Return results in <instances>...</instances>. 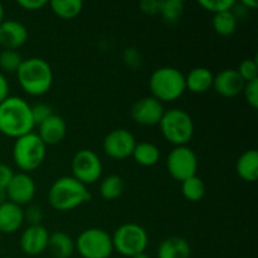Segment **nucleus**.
<instances>
[{"label":"nucleus","instance_id":"cd10ccee","mask_svg":"<svg viewBox=\"0 0 258 258\" xmlns=\"http://www.w3.org/2000/svg\"><path fill=\"white\" fill-rule=\"evenodd\" d=\"M184 13V3L181 0H163L160 4V12L163 20L168 24L176 23Z\"/></svg>","mask_w":258,"mask_h":258},{"label":"nucleus","instance_id":"bb28decb","mask_svg":"<svg viewBox=\"0 0 258 258\" xmlns=\"http://www.w3.org/2000/svg\"><path fill=\"white\" fill-rule=\"evenodd\" d=\"M206 183L202 178L194 175L181 181V193L189 202H199L206 196Z\"/></svg>","mask_w":258,"mask_h":258},{"label":"nucleus","instance_id":"f704fd0d","mask_svg":"<svg viewBox=\"0 0 258 258\" xmlns=\"http://www.w3.org/2000/svg\"><path fill=\"white\" fill-rule=\"evenodd\" d=\"M160 4L161 2H158V0H143L139 4V7H140V10L144 14L156 15L160 12Z\"/></svg>","mask_w":258,"mask_h":258},{"label":"nucleus","instance_id":"6e6552de","mask_svg":"<svg viewBox=\"0 0 258 258\" xmlns=\"http://www.w3.org/2000/svg\"><path fill=\"white\" fill-rule=\"evenodd\" d=\"M76 251L82 258H110L113 253L112 238L102 228H87L75 241Z\"/></svg>","mask_w":258,"mask_h":258},{"label":"nucleus","instance_id":"1a4fd4ad","mask_svg":"<svg viewBox=\"0 0 258 258\" xmlns=\"http://www.w3.org/2000/svg\"><path fill=\"white\" fill-rule=\"evenodd\" d=\"M102 161L91 149H81L71 161L72 176L86 186L95 184L102 175Z\"/></svg>","mask_w":258,"mask_h":258},{"label":"nucleus","instance_id":"58836bf2","mask_svg":"<svg viewBox=\"0 0 258 258\" xmlns=\"http://www.w3.org/2000/svg\"><path fill=\"white\" fill-rule=\"evenodd\" d=\"M9 91H10L9 82H8L4 73L0 72V103L9 97Z\"/></svg>","mask_w":258,"mask_h":258},{"label":"nucleus","instance_id":"c9c22d12","mask_svg":"<svg viewBox=\"0 0 258 258\" xmlns=\"http://www.w3.org/2000/svg\"><path fill=\"white\" fill-rule=\"evenodd\" d=\"M14 174L15 173L9 165H7L4 163H0V188H7Z\"/></svg>","mask_w":258,"mask_h":258},{"label":"nucleus","instance_id":"e433bc0d","mask_svg":"<svg viewBox=\"0 0 258 258\" xmlns=\"http://www.w3.org/2000/svg\"><path fill=\"white\" fill-rule=\"evenodd\" d=\"M47 4V0H19L18 2V5L24 10H39Z\"/></svg>","mask_w":258,"mask_h":258},{"label":"nucleus","instance_id":"9b49d317","mask_svg":"<svg viewBox=\"0 0 258 258\" xmlns=\"http://www.w3.org/2000/svg\"><path fill=\"white\" fill-rule=\"evenodd\" d=\"M136 139L126 128H116L110 131L103 139L102 149L106 155L115 160H123L133 155L136 146Z\"/></svg>","mask_w":258,"mask_h":258},{"label":"nucleus","instance_id":"9d476101","mask_svg":"<svg viewBox=\"0 0 258 258\" xmlns=\"http://www.w3.org/2000/svg\"><path fill=\"white\" fill-rule=\"evenodd\" d=\"M166 168L171 178L176 181H184L197 175L198 156L188 145L175 146L166 158Z\"/></svg>","mask_w":258,"mask_h":258},{"label":"nucleus","instance_id":"f03ea898","mask_svg":"<svg viewBox=\"0 0 258 258\" xmlns=\"http://www.w3.org/2000/svg\"><path fill=\"white\" fill-rule=\"evenodd\" d=\"M17 78L20 88L27 95L39 97L50 90L53 83V71L49 63L40 57L23 59Z\"/></svg>","mask_w":258,"mask_h":258},{"label":"nucleus","instance_id":"dca6fc26","mask_svg":"<svg viewBox=\"0 0 258 258\" xmlns=\"http://www.w3.org/2000/svg\"><path fill=\"white\" fill-rule=\"evenodd\" d=\"M28 40V29L15 19H4L0 24V45L4 49L17 50Z\"/></svg>","mask_w":258,"mask_h":258},{"label":"nucleus","instance_id":"0eeeda50","mask_svg":"<svg viewBox=\"0 0 258 258\" xmlns=\"http://www.w3.org/2000/svg\"><path fill=\"white\" fill-rule=\"evenodd\" d=\"M112 238L113 251L123 257H134L144 253L148 248L149 236L144 227L138 223H125L118 227Z\"/></svg>","mask_w":258,"mask_h":258},{"label":"nucleus","instance_id":"20e7f679","mask_svg":"<svg viewBox=\"0 0 258 258\" xmlns=\"http://www.w3.org/2000/svg\"><path fill=\"white\" fill-rule=\"evenodd\" d=\"M149 87L151 96L161 103L173 102L186 91L185 76L175 67H160L151 73Z\"/></svg>","mask_w":258,"mask_h":258},{"label":"nucleus","instance_id":"39448f33","mask_svg":"<svg viewBox=\"0 0 258 258\" xmlns=\"http://www.w3.org/2000/svg\"><path fill=\"white\" fill-rule=\"evenodd\" d=\"M13 161L22 173L29 174L39 168L47 156V146L35 133L15 139L12 150Z\"/></svg>","mask_w":258,"mask_h":258},{"label":"nucleus","instance_id":"4c0bfd02","mask_svg":"<svg viewBox=\"0 0 258 258\" xmlns=\"http://www.w3.org/2000/svg\"><path fill=\"white\" fill-rule=\"evenodd\" d=\"M123 57H125V62L130 67H136L140 63V54L136 49H126Z\"/></svg>","mask_w":258,"mask_h":258},{"label":"nucleus","instance_id":"c03bdc74","mask_svg":"<svg viewBox=\"0 0 258 258\" xmlns=\"http://www.w3.org/2000/svg\"><path fill=\"white\" fill-rule=\"evenodd\" d=\"M0 136H2V135H0Z\"/></svg>","mask_w":258,"mask_h":258},{"label":"nucleus","instance_id":"b1692460","mask_svg":"<svg viewBox=\"0 0 258 258\" xmlns=\"http://www.w3.org/2000/svg\"><path fill=\"white\" fill-rule=\"evenodd\" d=\"M49 5L57 17L66 20L75 19L83 9V3L81 0H52Z\"/></svg>","mask_w":258,"mask_h":258},{"label":"nucleus","instance_id":"423d86ee","mask_svg":"<svg viewBox=\"0 0 258 258\" xmlns=\"http://www.w3.org/2000/svg\"><path fill=\"white\" fill-rule=\"evenodd\" d=\"M164 139L175 146L186 145L194 135V122L186 111L171 108L164 112L159 122Z\"/></svg>","mask_w":258,"mask_h":258},{"label":"nucleus","instance_id":"72a5a7b5","mask_svg":"<svg viewBox=\"0 0 258 258\" xmlns=\"http://www.w3.org/2000/svg\"><path fill=\"white\" fill-rule=\"evenodd\" d=\"M24 221L29 226H39L43 221V209L39 206H29L24 211Z\"/></svg>","mask_w":258,"mask_h":258},{"label":"nucleus","instance_id":"412c9836","mask_svg":"<svg viewBox=\"0 0 258 258\" xmlns=\"http://www.w3.org/2000/svg\"><path fill=\"white\" fill-rule=\"evenodd\" d=\"M48 249L53 258H71L76 252L75 239L66 232L57 231L49 234Z\"/></svg>","mask_w":258,"mask_h":258},{"label":"nucleus","instance_id":"a878e982","mask_svg":"<svg viewBox=\"0 0 258 258\" xmlns=\"http://www.w3.org/2000/svg\"><path fill=\"white\" fill-rule=\"evenodd\" d=\"M237 22H238V18L233 14L232 10L218 13L213 17V29L217 34L222 37H228L236 32Z\"/></svg>","mask_w":258,"mask_h":258},{"label":"nucleus","instance_id":"ea45409f","mask_svg":"<svg viewBox=\"0 0 258 258\" xmlns=\"http://www.w3.org/2000/svg\"><path fill=\"white\" fill-rule=\"evenodd\" d=\"M241 4L248 10L249 9H256V8L258 7V3L254 2V0H242Z\"/></svg>","mask_w":258,"mask_h":258},{"label":"nucleus","instance_id":"f3484780","mask_svg":"<svg viewBox=\"0 0 258 258\" xmlns=\"http://www.w3.org/2000/svg\"><path fill=\"white\" fill-rule=\"evenodd\" d=\"M37 135L45 146L58 145L67 135V123L62 116L53 113L38 125Z\"/></svg>","mask_w":258,"mask_h":258},{"label":"nucleus","instance_id":"2f4dec72","mask_svg":"<svg viewBox=\"0 0 258 258\" xmlns=\"http://www.w3.org/2000/svg\"><path fill=\"white\" fill-rule=\"evenodd\" d=\"M30 111H32V117H33V121H34L35 126L42 123L43 121L47 120L49 116H52L53 113H54L53 112V108L50 107L48 103H44V102H39L30 106Z\"/></svg>","mask_w":258,"mask_h":258},{"label":"nucleus","instance_id":"5701e85b","mask_svg":"<svg viewBox=\"0 0 258 258\" xmlns=\"http://www.w3.org/2000/svg\"><path fill=\"white\" fill-rule=\"evenodd\" d=\"M131 156L135 159L139 165L150 168V166L156 165L160 160V149L155 144L143 141V143L136 144Z\"/></svg>","mask_w":258,"mask_h":258},{"label":"nucleus","instance_id":"c756f323","mask_svg":"<svg viewBox=\"0 0 258 258\" xmlns=\"http://www.w3.org/2000/svg\"><path fill=\"white\" fill-rule=\"evenodd\" d=\"M198 4L208 12L218 14V13L229 12L233 9L236 2L234 0H201Z\"/></svg>","mask_w":258,"mask_h":258},{"label":"nucleus","instance_id":"a19ab883","mask_svg":"<svg viewBox=\"0 0 258 258\" xmlns=\"http://www.w3.org/2000/svg\"><path fill=\"white\" fill-rule=\"evenodd\" d=\"M8 201V197H7V190L4 188H0V204L5 203Z\"/></svg>","mask_w":258,"mask_h":258},{"label":"nucleus","instance_id":"f8f14e48","mask_svg":"<svg viewBox=\"0 0 258 258\" xmlns=\"http://www.w3.org/2000/svg\"><path fill=\"white\" fill-rule=\"evenodd\" d=\"M164 112L165 108L160 101L153 96H146L134 103L131 108V117L138 125L155 126L159 125Z\"/></svg>","mask_w":258,"mask_h":258},{"label":"nucleus","instance_id":"37998d69","mask_svg":"<svg viewBox=\"0 0 258 258\" xmlns=\"http://www.w3.org/2000/svg\"><path fill=\"white\" fill-rule=\"evenodd\" d=\"M131 258H151V257L149 256V254H146L145 252H144V253L136 254V256H134V257H131Z\"/></svg>","mask_w":258,"mask_h":258},{"label":"nucleus","instance_id":"aec40b11","mask_svg":"<svg viewBox=\"0 0 258 258\" xmlns=\"http://www.w3.org/2000/svg\"><path fill=\"white\" fill-rule=\"evenodd\" d=\"M214 75L207 67H196L185 76V87L193 93H204L213 87Z\"/></svg>","mask_w":258,"mask_h":258},{"label":"nucleus","instance_id":"79ce46f5","mask_svg":"<svg viewBox=\"0 0 258 258\" xmlns=\"http://www.w3.org/2000/svg\"><path fill=\"white\" fill-rule=\"evenodd\" d=\"M5 10H4V7H3V4L0 3V24L3 23V20L5 19Z\"/></svg>","mask_w":258,"mask_h":258},{"label":"nucleus","instance_id":"7c9ffc66","mask_svg":"<svg viewBox=\"0 0 258 258\" xmlns=\"http://www.w3.org/2000/svg\"><path fill=\"white\" fill-rule=\"evenodd\" d=\"M238 75L241 76L242 80L244 82H249V81L257 80L258 78V63L257 58L253 59H244L242 60L241 64H239L238 70H237Z\"/></svg>","mask_w":258,"mask_h":258},{"label":"nucleus","instance_id":"ddd939ff","mask_svg":"<svg viewBox=\"0 0 258 258\" xmlns=\"http://www.w3.org/2000/svg\"><path fill=\"white\" fill-rule=\"evenodd\" d=\"M5 190H7L8 201L22 207L29 204L34 199L37 185H35L34 179L29 174L20 171L13 175Z\"/></svg>","mask_w":258,"mask_h":258},{"label":"nucleus","instance_id":"4be33fe9","mask_svg":"<svg viewBox=\"0 0 258 258\" xmlns=\"http://www.w3.org/2000/svg\"><path fill=\"white\" fill-rule=\"evenodd\" d=\"M236 171L239 178L248 183H254L258 179V153L254 149L247 150L238 158Z\"/></svg>","mask_w":258,"mask_h":258},{"label":"nucleus","instance_id":"6ab92c4d","mask_svg":"<svg viewBox=\"0 0 258 258\" xmlns=\"http://www.w3.org/2000/svg\"><path fill=\"white\" fill-rule=\"evenodd\" d=\"M190 253L189 242L179 236L168 237L158 248V258H190Z\"/></svg>","mask_w":258,"mask_h":258},{"label":"nucleus","instance_id":"2eb2a0df","mask_svg":"<svg viewBox=\"0 0 258 258\" xmlns=\"http://www.w3.org/2000/svg\"><path fill=\"white\" fill-rule=\"evenodd\" d=\"M244 81L238 75L237 70L227 68L217 73L213 78V88L219 96L233 98L241 95L244 87Z\"/></svg>","mask_w":258,"mask_h":258},{"label":"nucleus","instance_id":"393cba45","mask_svg":"<svg viewBox=\"0 0 258 258\" xmlns=\"http://www.w3.org/2000/svg\"><path fill=\"white\" fill-rule=\"evenodd\" d=\"M125 190V181L117 174L107 175L100 184V194L105 201H115L120 198Z\"/></svg>","mask_w":258,"mask_h":258},{"label":"nucleus","instance_id":"a211bd4d","mask_svg":"<svg viewBox=\"0 0 258 258\" xmlns=\"http://www.w3.org/2000/svg\"><path fill=\"white\" fill-rule=\"evenodd\" d=\"M24 222V209L22 207L9 201L0 204V232L2 233H15L22 228Z\"/></svg>","mask_w":258,"mask_h":258},{"label":"nucleus","instance_id":"7ed1b4c3","mask_svg":"<svg viewBox=\"0 0 258 258\" xmlns=\"http://www.w3.org/2000/svg\"><path fill=\"white\" fill-rule=\"evenodd\" d=\"M90 199L91 193L87 186L73 176L58 178L48 191V202L57 212L73 211Z\"/></svg>","mask_w":258,"mask_h":258},{"label":"nucleus","instance_id":"4468645a","mask_svg":"<svg viewBox=\"0 0 258 258\" xmlns=\"http://www.w3.org/2000/svg\"><path fill=\"white\" fill-rule=\"evenodd\" d=\"M49 232L44 226H29L19 239L20 249L27 256H39L48 248Z\"/></svg>","mask_w":258,"mask_h":258},{"label":"nucleus","instance_id":"f257e3e1","mask_svg":"<svg viewBox=\"0 0 258 258\" xmlns=\"http://www.w3.org/2000/svg\"><path fill=\"white\" fill-rule=\"evenodd\" d=\"M34 126L30 105L24 98L9 96L0 103V135L22 138L33 133Z\"/></svg>","mask_w":258,"mask_h":258},{"label":"nucleus","instance_id":"c85d7f7f","mask_svg":"<svg viewBox=\"0 0 258 258\" xmlns=\"http://www.w3.org/2000/svg\"><path fill=\"white\" fill-rule=\"evenodd\" d=\"M23 58L18 50L4 49L0 53V70L5 73H17Z\"/></svg>","mask_w":258,"mask_h":258},{"label":"nucleus","instance_id":"473e14b6","mask_svg":"<svg viewBox=\"0 0 258 258\" xmlns=\"http://www.w3.org/2000/svg\"><path fill=\"white\" fill-rule=\"evenodd\" d=\"M242 93H243L247 103H248L252 108L256 110L258 107V78L257 80L249 81V82L244 83Z\"/></svg>","mask_w":258,"mask_h":258}]
</instances>
